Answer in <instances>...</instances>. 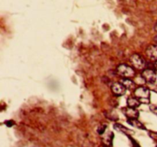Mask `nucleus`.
<instances>
[{"instance_id":"nucleus-1","label":"nucleus","mask_w":157,"mask_h":147,"mask_svg":"<svg viewBox=\"0 0 157 147\" xmlns=\"http://www.w3.org/2000/svg\"><path fill=\"white\" fill-rule=\"evenodd\" d=\"M135 96L140 100L141 104H149L150 103V92L147 87H140L135 90Z\"/></svg>"},{"instance_id":"nucleus-2","label":"nucleus","mask_w":157,"mask_h":147,"mask_svg":"<svg viewBox=\"0 0 157 147\" xmlns=\"http://www.w3.org/2000/svg\"><path fill=\"white\" fill-rule=\"evenodd\" d=\"M117 72L119 74H121V76L125 78L132 77L135 74L134 70L132 67H130V66L127 65V64H121V65H120L117 67Z\"/></svg>"},{"instance_id":"nucleus-3","label":"nucleus","mask_w":157,"mask_h":147,"mask_svg":"<svg viewBox=\"0 0 157 147\" xmlns=\"http://www.w3.org/2000/svg\"><path fill=\"white\" fill-rule=\"evenodd\" d=\"M130 61H131L132 64L136 67V69H144L146 66V61L140 55H133L130 58Z\"/></svg>"},{"instance_id":"nucleus-4","label":"nucleus","mask_w":157,"mask_h":147,"mask_svg":"<svg viewBox=\"0 0 157 147\" xmlns=\"http://www.w3.org/2000/svg\"><path fill=\"white\" fill-rule=\"evenodd\" d=\"M142 76L145 79V81H147L149 84L155 83L157 78L156 72L153 70H151V69H146V70H144L142 74Z\"/></svg>"},{"instance_id":"nucleus-5","label":"nucleus","mask_w":157,"mask_h":147,"mask_svg":"<svg viewBox=\"0 0 157 147\" xmlns=\"http://www.w3.org/2000/svg\"><path fill=\"white\" fill-rule=\"evenodd\" d=\"M123 113L128 119H137L140 116L139 111L133 107H125L123 109Z\"/></svg>"},{"instance_id":"nucleus-6","label":"nucleus","mask_w":157,"mask_h":147,"mask_svg":"<svg viewBox=\"0 0 157 147\" xmlns=\"http://www.w3.org/2000/svg\"><path fill=\"white\" fill-rule=\"evenodd\" d=\"M113 93L117 96H122L126 93L127 88L121 83H114L111 87Z\"/></svg>"},{"instance_id":"nucleus-7","label":"nucleus","mask_w":157,"mask_h":147,"mask_svg":"<svg viewBox=\"0 0 157 147\" xmlns=\"http://www.w3.org/2000/svg\"><path fill=\"white\" fill-rule=\"evenodd\" d=\"M147 55L153 61H157V45H150L147 49Z\"/></svg>"},{"instance_id":"nucleus-8","label":"nucleus","mask_w":157,"mask_h":147,"mask_svg":"<svg viewBox=\"0 0 157 147\" xmlns=\"http://www.w3.org/2000/svg\"><path fill=\"white\" fill-rule=\"evenodd\" d=\"M127 123L132 126L135 127V128L140 129V130H146L145 126L144 124L141 122H140L137 119H127Z\"/></svg>"},{"instance_id":"nucleus-9","label":"nucleus","mask_w":157,"mask_h":147,"mask_svg":"<svg viewBox=\"0 0 157 147\" xmlns=\"http://www.w3.org/2000/svg\"><path fill=\"white\" fill-rule=\"evenodd\" d=\"M127 105L130 107H133V108H136V107H140L141 102L137 97H130L127 99Z\"/></svg>"},{"instance_id":"nucleus-10","label":"nucleus","mask_w":157,"mask_h":147,"mask_svg":"<svg viewBox=\"0 0 157 147\" xmlns=\"http://www.w3.org/2000/svg\"><path fill=\"white\" fill-rule=\"evenodd\" d=\"M113 127H114V129L116 130H117V131H119V132H121V133H124V134L130 135V133H133V131H131L130 130L127 129V127H125L124 126L121 125V124H120V123L114 124Z\"/></svg>"},{"instance_id":"nucleus-11","label":"nucleus","mask_w":157,"mask_h":147,"mask_svg":"<svg viewBox=\"0 0 157 147\" xmlns=\"http://www.w3.org/2000/svg\"><path fill=\"white\" fill-rule=\"evenodd\" d=\"M121 83L126 87L127 89H133L135 87V83L132 81L131 80H129L128 78H124V79L121 80Z\"/></svg>"},{"instance_id":"nucleus-12","label":"nucleus","mask_w":157,"mask_h":147,"mask_svg":"<svg viewBox=\"0 0 157 147\" xmlns=\"http://www.w3.org/2000/svg\"><path fill=\"white\" fill-rule=\"evenodd\" d=\"M106 129H107V125H104V124H103V125H101L98 126V130H97V131H98V133H99L100 135H102L104 133Z\"/></svg>"},{"instance_id":"nucleus-13","label":"nucleus","mask_w":157,"mask_h":147,"mask_svg":"<svg viewBox=\"0 0 157 147\" xmlns=\"http://www.w3.org/2000/svg\"><path fill=\"white\" fill-rule=\"evenodd\" d=\"M14 124H15V122H14L13 120H8L6 122V125L7 126H9V127L12 126Z\"/></svg>"},{"instance_id":"nucleus-14","label":"nucleus","mask_w":157,"mask_h":147,"mask_svg":"<svg viewBox=\"0 0 157 147\" xmlns=\"http://www.w3.org/2000/svg\"><path fill=\"white\" fill-rule=\"evenodd\" d=\"M150 110H151L153 113H156V114L157 115V106H156V105L150 106Z\"/></svg>"},{"instance_id":"nucleus-15","label":"nucleus","mask_w":157,"mask_h":147,"mask_svg":"<svg viewBox=\"0 0 157 147\" xmlns=\"http://www.w3.org/2000/svg\"><path fill=\"white\" fill-rule=\"evenodd\" d=\"M150 135L153 139H155V140H157V133H150Z\"/></svg>"},{"instance_id":"nucleus-16","label":"nucleus","mask_w":157,"mask_h":147,"mask_svg":"<svg viewBox=\"0 0 157 147\" xmlns=\"http://www.w3.org/2000/svg\"><path fill=\"white\" fill-rule=\"evenodd\" d=\"M154 67H155V68H156V70H157V61H156V62H155Z\"/></svg>"},{"instance_id":"nucleus-17","label":"nucleus","mask_w":157,"mask_h":147,"mask_svg":"<svg viewBox=\"0 0 157 147\" xmlns=\"http://www.w3.org/2000/svg\"><path fill=\"white\" fill-rule=\"evenodd\" d=\"M155 30H156V32H157V23H156V26H155Z\"/></svg>"}]
</instances>
